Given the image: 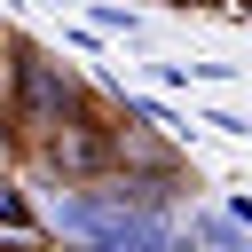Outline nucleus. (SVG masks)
Masks as SVG:
<instances>
[{
  "instance_id": "1",
  "label": "nucleus",
  "mask_w": 252,
  "mask_h": 252,
  "mask_svg": "<svg viewBox=\"0 0 252 252\" xmlns=\"http://www.w3.org/2000/svg\"><path fill=\"white\" fill-rule=\"evenodd\" d=\"M0 110H8L16 150H39V142H55L63 126L94 118L102 102H94V87H87L71 63H55L39 39H8V94H0Z\"/></svg>"
},
{
  "instance_id": "2",
  "label": "nucleus",
  "mask_w": 252,
  "mask_h": 252,
  "mask_svg": "<svg viewBox=\"0 0 252 252\" xmlns=\"http://www.w3.org/2000/svg\"><path fill=\"white\" fill-rule=\"evenodd\" d=\"M32 158H39L47 173H63V189H94V181L118 173V126H110V110H94V118L63 126L55 142H39Z\"/></svg>"
},
{
  "instance_id": "3",
  "label": "nucleus",
  "mask_w": 252,
  "mask_h": 252,
  "mask_svg": "<svg viewBox=\"0 0 252 252\" xmlns=\"http://www.w3.org/2000/svg\"><path fill=\"white\" fill-rule=\"evenodd\" d=\"M181 236H189V252H252V236H244V228H236L220 205H189Z\"/></svg>"
},
{
  "instance_id": "4",
  "label": "nucleus",
  "mask_w": 252,
  "mask_h": 252,
  "mask_svg": "<svg viewBox=\"0 0 252 252\" xmlns=\"http://www.w3.org/2000/svg\"><path fill=\"white\" fill-rule=\"evenodd\" d=\"M0 228H32V236H47V220L32 213V197H24L8 173H0Z\"/></svg>"
},
{
  "instance_id": "5",
  "label": "nucleus",
  "mask_w": 252,
  "mask_h": 252,
  "mask_svg": "<svg viewBox=\"0 0 252 252\" xmlns=\"http://www.w3.org/2000/svg\"><path fill=\"white\" fill-rule=\"evenodd\" d=\"M87 16H94V32H110V39H142V16H134V8H118V0H94Z\"/></svg>"
},
{
  "instance_id": "6",
  "label": "nucleus",
  "mask_w": 252,
  "mask_h": 252,
  "mask_svg": "<svg viewBox=\"0 0 252 252\" xmlns=\"http://www.w3.org/2000/svg\"><path fill=\"white\" fill-rule=\"evenodd\" d=\"M0 94H8V32H0Z\"/></svg>"
},
{
  "instance_id": "7",
  "label": "nucleus",
  "mask_w": 252,
  "mask_h": 252,
  "mask_svg": "<svg viewBox=\"0 0 252 252\" xmlns=\"http://www.w3.org/2000/svg\"><path fill=\"white\" fill-rule=\"evenodd\" d=\"M236 8H252V0H236Z\"/></svg>"
},
{
  "instance_id": "8",
  "label": "nucleus",
  "mask_w": 252,
  "mask_h": 252,
  "mask_svg": "<svg viewBox=\"0 0 252 252\" xmlns=\"http://www.w3.org/2000/svg\"><path fill=\"white\" fill-rule=\"evenodd\" d=\"M220 8H228V0H220Z\"/></svg>"
}]
</instances>
